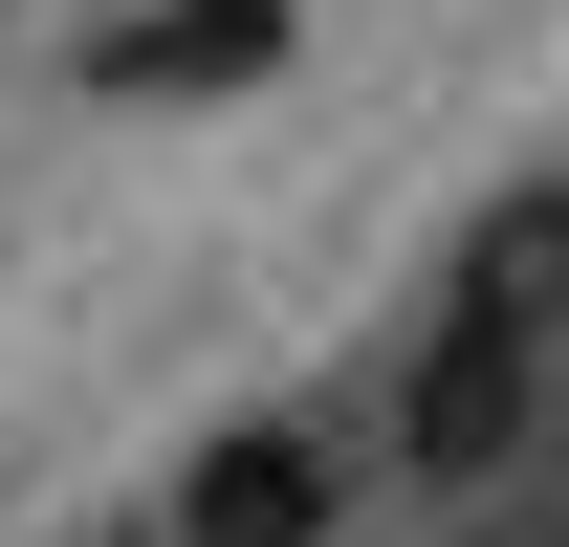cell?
Segmentation results:
<instances>
[{
  "instance_id": "6da1fadb",
  "label": "cell",
  "mask_w": 569,
  "mask_h": 547,
  "mask_svg": "<svg viewBox=\"0 0 569 547\" xmlns=\"http://www.w3.org/2000/svg\"><path fill=\"white\" fill-rule=\"evenodd\" d=\"M548 350H569V198H503V219H482V263H460V307H438V350H417L395 460H417V481H503V460H526Z\"/></svg>"
},
{
  "instance_id": "7a4b0ae2",
  "label": "cell",
  "mask_w": 569,
  "mask_h": 547,
  "mask_svg": "<svg viewBox=\"0 0 569 547\" xmlns=\"http://www.w3.org/2000/svg\"><path fill=\"white\" fill-rule=\"evenodd\" d=\"M329 526H351V438L329 416H241V438H198L153 547H329Z\"/></svg>"
},
{
  "instance_id": "3957f363",
  "label": "cell",
  "mask_w": 569,
  "mask_h": 547,
  "mask_svg": "<svg viewBox=\"0 0 569 547\" xmlns=\"http://www.w3.org/2000/svg\"><path fill=\"white\" fill-rule=\"evenodd\" d=\"M263 67H284V0H153V22H110V44H88V88H110V110H153V88L198 110V88H263Z\"/></svg>"
}]
</instances>
